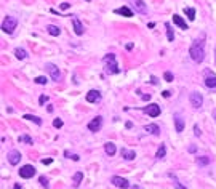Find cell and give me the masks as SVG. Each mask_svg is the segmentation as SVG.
<instances>
[{"instance_id":"cell-1","label":"cell","mask_w":216,"mask_h":189,"mask_svg":"<svg viewBox=\"0 0 216 189\" xmlns=\"http://www.w3.org/2000/svg\"><path fill=\"white\" fill-rule=\"evenodd\" d=\"M203 45H205L203 39H197L192 42V45L189 48V54L194 63H202L203 58H205V48H203Z\"/></svg>"},{"instance_id":"cell-2","label":"cell","mask_w":216,"mask_h":189,"mask_svg":"<svg viewBox=\"0 0 216 189\" xmlns=\"http://www.w3.org/2000/svg\"><path fill=\"white\" fill-rule=\"evenodd\" d=\"M104 66H106V72L107 74H117V72L120 71L118 69V63H117V58L114 53H107L104 56Z\"/></svg>"},{"instance_id":"cell-3","label":"cell","mask_w":216,"mask_h":189,"mask_svg":"<svg viewBox=\"0 0 216 189\" xmlns=\"http://www.w3.org/2000/svg\"><path fill=\"white\" fill-rule=\"evenodd\" d=\"M16 26H18V19L13 16H5V19L2 21V30L5 34H13Z\"/></svg>"},{"instance_id":"cell-4","label":"cell","mask_w":216,"mask_h":189,"mask_svg":"<svg viewBox=\"0 0 216 189\" xmlns=\"http://www.w3.org/2000/svg\"><path fill=\"white\" fill-rule=\"evenodd\" d=\"M189 101H190V104L194 106V109H200L202 104H203V96L199 93V91H192L189 95Z\"/></svg>"},{"instance_id":"cell-5","label":"cell","mask_w":216,"mask_h":189,"mask_svg":"<svg viewBox=\"0 0 216 189\" xmlns=\"http://www.w3.org/2000/svg\"><path fill=\"white\" fill-rule=\"evenodd\" d=\"M142 112L144 114H147V115H151V117H159L160 115V106L157 104V103H151L149 106H146V107H142Z\"/></svg>"},{"instance_id":"cell-6","label":"cell","mask_w":216,"mask_h":189,"mask_svg":"<svg viewBox=\"0 0 216 189\" xmlns=\"http://www.w3.org/2000/svg\"><path fill=\"white\" fill-rule=\"evenodd\" d=\"M128 2L131 5V8L135 11H138L139 15H146L147 13V7H146V3H144L142 0H128Z\"/></svg>"},{"instance_id":"cell-7","label":"cell","mask_w":216,"mask_h":189,"mask_svg":"<svg viewBox=\"0 0 216 189\" xmlns=\"http://www.w3.org/2000/svg\"><path fill=\"white\" fill-rule=\"evenodd\" d=\"M205 87L207 88H216V75L213 71H205Z\"/></svg>"},{"instance_id":"cell-8","label":"cell","mask_w":216,"mask_h":189,"mask_svg":"<svg viewBox=\"0 0 216 189\" xmlns=\"http://www.w3.org/2000/svg\"><path fill=\"white\" fill-rule=\"evenodd\" d=\"M45 69H46V72H48V75L51 77V80H59V77H61V72H59L58 66L48 63V64L45 66Z\"/></svg>"},{"instance_id":"cell-9","label":"cell","mask_w":216,"mask_h":189,"mask_svg":"<svg viewBox=\"0 0 216 189\" xmlns=\"http://www.w3.org/2000/svg\"><path fill=\"white\" fill-rule=\"evenodd\" d=\"M101 127H103V117H101V115H96V117L91 119V122L88 124V130L96 133V131L101 130Z\"/></svg>"},{"instance_id":"cell-10","label":"cell","mask_w":216,"mask_h":189,"mask_svg":"<svg viewBox=\"0 0 216 189\" xmlns=\"http://www.w3.org/2000/svg\"><path fill=\"white\" fill-rule=\"evenodd\" d=\"M19 176L21 178H32V176H35V168L32 165H24L19 170Z\"/></svg>"},{"instance_id":"cell-11","label":"cell","mask_w":216,"mask_h":189,"mask_svg":"<svg viewBox=\"0 0 216 189\" xmlns=\"http://www.w3.org/2000/svg\"><path fill=\"white\" fill-rule=\"evenodd\" d=\"M8 162L11 163V165H18V163L21 162V152L18 149H11L8 152Z\"/></svg>"},{"instance_id":"cell-12","label":"cell","mask_w":216,"mask_h":189,"mask_svg":"<svg viewBox=\"0 0 216 189\" xmlns=\"http://www.w3.org/2000/svg\"><path fill=\"white\" fill-rule=\"evenodd\" d=\"M111 181H112L117 187H120V189H128V187H130V181L125 180V178H122V176H112Z\"/></svg>"},{"instance_id":"cell-13","label":"cell","mask_w":216,"mask_h":189,"mask_svg":"<svg viewBox=\"0 0 216 189\" xmlns=\"http://www.w3.org/2000/svg\"><path fill=\"white\" fill-rule=\"evenodd\" d=\"M173 119H175V128H176V131H184V127H186V124H184V119H183V115L179 114V112H175V115H173Z\"/></svg>"},{"instance_id":"cell-14","label":"cell","mask_w":216,"mask_h":189,"mask_svg":"<svg viewBox=\"0 0 216 189\" xmlns=\"http://www.w3.org/2000/svg\"><path fill=\"white\" fill-rule=\"evenodd\" d=\"M101 99V93L98 90H90L87 93V101L88 103H98Z\"/></svg>"},{"instance_id":"cell-15","label":"cell","mask_w":216,"mask_h":189,"mask_svg":"<svg viewBox=\"0 0 216 189\" xmlns=\"http://www.w3.org/2000/svg\"><path fill=\"white\" fill-rule=\"evenodd\" d=\"M72 24H74V30H75V34L77 35H82L83 32H85V29H83V24L79 21V18H72Z\"/></svg>"},{"instance_id":"cell-16","label":"cell","mask_w":216,"mask_h":189,"mask_svg":"<svg viewBox=\"0 0 216 189\" xmlns=\"http://www.w3.org/2000/svg\"><path fill=\"white\" fill-rule=\"evenodd\" d=\"M173 23H175L178 27H181L183 30H187V24H186V21L179 15H173Z\"/></svg>"},{"instance_id":"cell-17","label":"cell","mask_w":216,"mask_h":189,"mask_svg":"<svg viewBox=\"0 0 216 189\" xmlns=\"http://www.w3.org/2000/svg\"><path fill=\"white\" fill-rule=\"evenodd\" d=\"M117 15H122V16H127V18H131L133 16V10H131L130 7H120L115 10Z\"/></svg>"},{"instance_id":"cell-18","label":"cell","mask_w":216,"mask_h":189,"mask_svg":"<svg viewBox=\"0 0 216 189\" xmlns=\"http://www.w3.org/2000/svg\"><path fill=\"white\" fill-rule=\"evenodd\" d=\"M144 131H147V133H151V135L157 136L159 133H160V128H159V125H155V124H149V125L144 127Z\"/></svg>"},{"instance_id":"cell-19","label":"cell","mask_w":216,"mask_h":189,"mask_svg":"<svg viewBox=\"0 0 216 189\" xmlns=\"http://www.w3.org/2000/svg\"><path fill=\"white\" fill-rule=\"evenodd\" d=\"M104 151H106L107 155H114L117 152V146L114 144V143H106L104 144Z\"/></svg>"},{"instance_id":"cell-20","label":"cell","mask_w":216,"mask_h":189,"mask_svg":"<svg viewBox=\"0 0 216 189\" xmlns=\"http://www.w3.org/2000/svg\"><path fill=\"white\" fill-rule=\"evenodd\" d=\"M122 155H123L125 160H133L135 157H136L135 151H130V149H122Z\"/></svg>"},{"instance_id":"cell-21","label":"cell","mask_w":216,"mask_h":189,"mask_svg":"<svg viewBox=\"0 0 216 189\" xmlns=\"http://www.w3.org/2000/svg\"><path fill=\"white\" fill-rule=\"evenodd\" d=\"M15 56L18 59H26L27 58V51L24 48H15Z\"/></svg>"},{"instance_id":"cell-22","label":"cell","mask_w":216,"mask_h":189,"mask_svg":"<svg viewBox=\"0 0 216 189\" xmlns=\"http://www.w3.org/2000/svg\"><path fill=\"white\" fill-rule=\"evenodd\" d=\"M165 155H166V146L165 144H160L159 151L155 152V159H163Z\"/></svg>"},{"instance_id":"cell-23","label":"cell","mask_w":216,"mask_h":189,"mask_svg":"<svg viewBox=\"0 0 216 189\" xmlns=\"http://www.w3.org/2000/svg\"><path fill=\"white\" fill-rule=\"evenodd\" d=\"M46 29H48V34H51L53 37H58V35L61 34V29H59L58 26H53V24H50Z\"/></svg>"},{"instance_id":"cell-24","label":"cell","mask_w":216,"mask_h":189,"mask_svg":"<svg viewBox=\"0 0 216 189\" xmlns=\"http://www.w3.org/2000/svg\"><path fill=\"white\" fill-rule=\"evenodd\" d=\"M208 163H210V157H207V155L197 157V165H199V167H205V165H208Z\"/></svg>"},{"instance_id":"cell-25","label":"cell","mask_w":216,"mask_h":189,"mask_svg":"<svg viewBox=\"0 0 216 189\" xmlns=\"http://www.w3.org/2000/svg\"><path fill=\"white\" fill-rule=\"evenodd\" d=\"M24 119L31 120V122H34V124H37V125H42V119H40V117H37V115H32V114H26V115H24Z\"/></svg>"},{"instance_id":"cell-26","label":"cell","mask_w":216,"mask_h":189,"mask_svg":"<svg viewBox=\"0 0 216 189\" xmlns=\"http://www.w3.org/2000/svg\"><path fill=\"white\" fill-rule=\"evenodd\" d=\"M166 26V37H168V42H173V39H175V32H173V29H171V26L170 24H165Z\"/></svg>"},{"instance_id":"cell-27","label":"cell","mask_w":216,"mask_h":189,"mask_svg":"<svg viewBox=\"0 0 216 189\" xmlns=\"http://www.w3.org/2000/svg\"><path fill=\"white\" fill-rule=\"evenodd\" d=\"M184 13L187 15V18H189L190 21H194V19H195V10H194V8H189V7H187V8H184Z\"/></svg>"},{"instance_id":"cell-28","label":"cell","mask_w":216,"mask_h":189,"mask_svg":"<svg viewBox=\"0 0 216 189\" xmlns=\"http://www.w3.org/2000/svg\"><path fill=\"white\" fill-rule=\"evenodd\" d=\"M72 180H74V186H79L80 181L83 180V173H82V172H77V173L74 175V178H72Z\"/></svg>"},{"instance_id":"cell-29","label":"cell","mask_w":216,"mask_h":189,"mask_svg":"<svg viewBox=\"0 0 216 189\" xmlns=\"http://www.w3.org/2000/svg\"><path fill=\"white\" fill-rule=\"evenodd\" d=\"M19 141L21 143H26V144H34V139L29 136V135H21L19 136Z\"/></svg>"},{"instance_id":"cell-30","label":"cell","mask_w":216,"mask_h":189,"mask_svg":"<svg viewBox=\"0 0 216 189\" xmlns=\"http://www.w3.org/2000/svg\"><path fill=\"white\" fill-rule=\"evenodd\" d=\"M171 178H173V186H175V189H186V187H184V186H183L181 183H179V181H178L173 175H171Z\"/></svg>"},{"instance_id":"cell-31","label":"cell","mask_w":216,"mask_h":189,"mask_svg":"<svg viewBox=\"0 0 216 189\" xmlns=\"http://www.w3.org/2000/svg\"><path fill=\"white\" fill-rule=\"evenodd\" d=\"M40 183H42V186H43L45 189H50V184H48V180H46V176H40V180H39Z\"/></svg>"},{"instance_id":"cell-32","label":"cell","mask_w":216,"mask_h":189,"mask_svg":"<svg viewBox=\"0 0 216 189\" xmlns=\"http://www.w3.org/2000/svg\"><path fill=\"white\" fill-rule=\"evenodd\" d=\"M163 77H165V80H166V82H173V72L166 71L165 74H163Z\"/></svg>"},{"instance_id":"cell-33","label":"cell","mask_w":216,"mask_h":189,"mask_svg":"<svg viewBox=\"0 0 216 189\" xmlns=\"http://www.w3.org/2000/svg\"><path fill=\"white\" fill-rule=\"evenodd\" d=\"M35 82H37V83H40V85H45L48 80H46V77H42V75H40V77H37V79H35Z\"/></svg>"},{"instance_id":"cell-34","label":"cell","mask_w":216,"mask_h":189,"mask_svg":"<svg viewBox=\"0 0 216 189\" xmlns=\"http://www.w3.org/2000/svg\"><path fill=\"white\" fill-rule=\"evenodd\" d=\"M64 155H69V157H70V159H72V160H79V159H80V157H79V155H77V154H69V152H67V151H66V152H64Z\"/></svg>"},{"instance_id":"cell-35","label":"cell","mask_w":216,"mask_h":189,"mask_svg":"<svg viewBox=\"0 0 216 189\" xmlns=\"http://www.w3.org/2000/svg\"><path fill=\"white\" fill-rule=\"evenodd\" d=\"M53 125H55L56 128H61V127H63V120H61V119H56V120H55V124H53Z\"/></svg>"},{"instance_id":"cell-36","label":"cell","mask_w":216,"mask_h":189,"mask_svg":"<svg viewBox=\"0 0 216 189\" xmlns=\"http://www.w3.org/2000/svg\"><path fill=\"white\" fill-rule=\"evenodd\" d=\"M59 8H61V10H67V8H70V3L64 2V3H61V5H59Z\"/></svg>"},{"instance_id":"cell-37","label":"cell","mask_w":216,"mask_h":189,"mask_svg":"<svg viewBox=\"0 0 216 189\" xmlns=\"http://www.w3.org/2000/svg\"><path fill=\"white\" fill-rule=\"evenodd\" d=\"M162 96H163V98H170V96H171V91H168V90L162 91Z\"/></svg>"},{"instance_id":"cell-38","label":"cell","mask_w":216,"mask_h":189,"mask_svg":"<svg viewBox=\"0 0 216 189\" xmlns=\"http://www.w3.org/2000/svg\"><path fill=\"white\" fill-rule=\"evenodd\" d=\"M194 131H195V135L197 136H200L202 133H200V128H199V125H194Z\"/></svg>"},{"instance_id":"cell-39","label":"cell","mask_w":216,"mask_h":189,"mask_svg":"<svg viewBox=\"0 0 216 189\" xmlns=\"http://www.w3.org/2000/svg\"><path fill=\"white\" fill-rule=\"evenodd\" d=\"M46 99H48V98H46V96L43 95V96H40V101H39V103H40V104H43V103H45Z\"/></svg>"},{"instance_id":"cell-40","label":"cell","mask_w":216,"mask_h":189,"mask_svg":"<svg viewBox=\"0 0 216 189\" xmlns=\"http://www.w3.org/2000/svg\"><path fill=\"white\" fill-rule=\"evenodd\" d=\"M151 83H155V85H157V83H159L157 77H154V75H152V77H151Z\"/></svg>"},{"instance_id":"cell-41","label":"cell","mask_w":216,"mask_h":189,"mask_svg":"<svg viewBox=\"0 0 216 189\" xmlns=\"http://www.w3.org/2000/svg\"><path fill=\"white\" fill-rule=\"evenodd\" d=\"M51 162H53L51 159H45V160H43V163H45V165H50V163H51Z\"/></svg>"},{"instance_id":"cell-42","label":"cell","mask_w":216,"mask_h":189,"mask_svg":"<svg viewBox=\"0 0 216 189\" xmlns=\"http://www.w3.org/2000/svg\"><path fill=\"white\" fill-rule=\"evenodd\" d=\"M195 151H197L195 146H190V148H189V152H195Z\"/></svg>"},{"instance_id":"cell-43","label":"cell","mask_w":216,"mask_h":189,"mask_svg":"<svg viewBox=\"0 0 216 189\" xmlns=\"http://www.w3.org/2000/svg\"><path fill=\"white\" fill-rule=\"evenodd\" d=\"M13 189H21V186H19V184H15V187H13Z\"/></svg>"},{"instance_id":"cell-44","label":"cell","mask_w":216,"mask_h":189,"mask_svg":"<svg viewBox=\"0 0 216 189\" xmlns=\"http://www.w3.org/2000/svg\"><path fill=\"white\" fill-rule=\"evenodd\" d=\"M213 117H214V120H216V109L213 111Z\"/></svg>"},{"instance_id":"cell-45","label":"cell","mask_w":216,"mask_h":189,"mask_svg":"<svg viewBox=\"0 0 216 189\" xmlns=\"http://www.w3.org/2000/svg\"><path fill=\"white\" fill-rule=\"evenodd\" d=\"M131 189H141L139 186H133V187H131Z\"/></svg>"}]
</instances>
